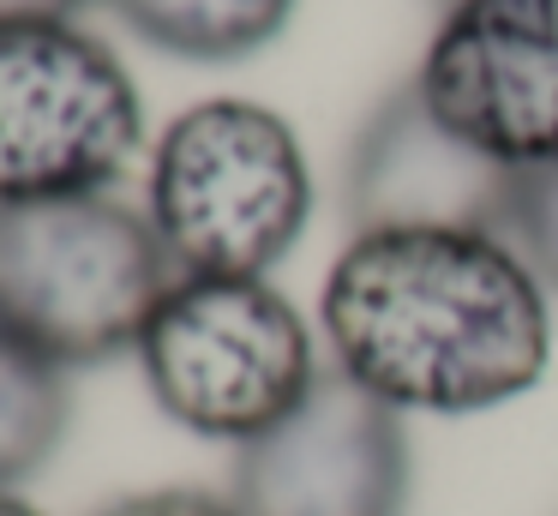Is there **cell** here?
Returning a JSON list of instances; mask_svg holds the SVG:
<instances>
[{
	"instance_id": "obj_11",
	"label": "cell",
	"mask_w": 558,
	"mask_h": 516,
	"mask_svg": "<svg viewBox=\"0 0 558 516\" xmlns=\"http://www.w3.org/2000/svg\"><path fill=\"white\" fill-rule=\"evenodd\" d=\"M498 240L541 276L546 295H558V156L510 175Z\"/></svg>"
},
{
	"instance_id": "obj_8",
	"label": "cell",
	"mask_w": 558,
	"mask_h": 516,
	"mask_svg": "<svg viewBox=\"0 0 558 516\" xmlns=\"http://www.w3.org/2000/svg\"><path fill=\"white\" fill-rule=\"evenodd\" d=\"M517 168L462 144L426 108L421 84L402 79L378 96L342 156V216L354 235L373 228H486L498 235Z\"/></svg>"
},
{
	"instance_id": "obj_13",
	"label": "cell",
	"mask_w": 558,
	"mask_h": 516,
	"mask_svg": "<svg viewBox=\"0 0 558 516\" xmlns=\"http://www.w3.org/2000/svg\"><path fill=\"white\" fill-rule=\"evenodd\" d=\"M90 0H0V24L7 19H73Z\"/></svg>"
},
{
	"instance_id": "obj_14",
	"label": "cell",
	"mask_w": 558,
	"mask_h": 516,
	"mask_svg": "<svg viewBox=\"0 0 558 516\" xmlns=\"http://www.w3.org/2000/svg\"><path fill=\"white\" fill-rule=\"evenodd\" d=\"M0 516H43L37 504H25L19 492H0Z\"/></svg>"
},
{
	"instance_id": "obj_15",
	"label": "cell",
	"mask_w": 558,
	"mask_h": 516,
	"mask_svg": "<svg viewBox=\"0 0 558 516\" xmlns=\"http://www.w3.org/2000/svg\"><path fill=\"white\" fill-rule=\"evenodd\" d=\"M438 7H450V0H438Z\"/></svg>"
},
{
	"instance_id": "obj_6",
	"label": "cell",
	"mask_w": 558,
	"mask_h": 516,
	"mask_svg": "<svg viewBox=\"0 0 558 516\" xmlns=\"http://www.w3.org/2000/svg\"><path fill=\"white\" fill-rule=\"evenodd\" d=\"M409 487V415L325 367L294 415L234 451L222 499L234 516H402Z\"/></svg>"
},
{
	"instance_id": "obj_12",
	"label": "cell",
	"mask_w": 558,
	"mask_h": 516,
	"mask_svg": "<svg viewBox=\"0 0 558 516\" xmlns=\"http://www.w3.org/2000/svg\"><path fill=\"white\" fill-rule=\"evenodd\" d=\"M97 516H234V504L222 492H205V487H157V492L114 499Z\"/></svg>"
},
{
	"instance_id": "obj_10",
	"label": "cell",
	"mask_w": 558,
	"mask_h": 516,
	"mask_svg": "<svg viewBox=\"0 0 558 516\" xmlns=\"http://www.w3.org/2000/svg\"><path fill=\"white\" fill-rule=\"evenodd\" d=\"M73 427V384L54 360L0 331V492H19L49 468Z\"/></svg>"
},
{
	"instance_id": "obj_7",
	"label": "cell",
	"mask_w": 558,
	"mask_h": 516,
	"mask_svg": "<svg viewBox=\"0 0 558 516\" xmlns=\"http://www.w3.org/2000/svg\"><path fill=\"white\" fill-rule=\"evenodd\" d=\"M426 108L505 168L558 156V0H450L414 67Z\"/></svg>"
},
{
	"instance_id": "obj_9",
	"label": "cell",
	"mask_w": 558,
	"mask_h": 516,
	"mask_svg": "<svg viewBox=\"0 0 558 516\" xmlns=\"http://www.w3.org/2000/svg\"><path fill=\"white\" fill-rule=\"evenodd\" d=\"M121 24L157 55L229 67L270 48L294 19V0H109Z\"/></svg>"
},
{
	"instance_id": "obj_5",
	"label": "cell",
	"mask_w": 558,
	"mask_h": 516,
	"mask_svg": "<svg viewBox=\"0 0 558 516\" xmlns=\"http://www.w3.org/2000/svg\"><path fill=\"white\" fill-rule=\"evenodd\" d=\"M145 144L133 72L73 19L0 24V204L109 192Z\"/></svg>"
},
{
	"instance_id": "obj_1",
	"label": "cell",
	"mask_w": 558,
	"mask_h": 516,
	"mask_svg": "<svg viewBox=\"0 0 558 516\" xmlns=\"http://www.w3.org/2000/svg\"><path fill=\"white\" fill-rule=\"evenodd\" d=\"M546 300L486 228H373L337 252L318 324L330 367L397 415H486L541 384Z\"/></svg>"
},
{
	"instance_id": "obj_3",
	"label": "cell",
	"mask_w": 558,
	"mask_h": 516,
	"mask_svg": "<svg viewBox=\"0 0 558 516\" xmlns=\"http://www.w3.org/2000/svg\"><path fill=\"white\" fill-rule=\"evenodd\" d=\"M169 288L150 216L109 192L0 204V331L61 372L138 348Z\"/></svg>"
},
{
	"instance_id": "obj_2",
	"label": "cell",
	"mask_w": 558,
	"mask_h": 516,
	"mask_svg": "<svg viewBox=\"0 0 558 516\" xmlns=\"http://www.w3.org/2000/svg\"><path fill=\"white\" fill-rule=\"evenodd\" d=\"M145 216L174 276H270L313 223V168L277 108L210 96L162 127Z\"/></svg>"
},
{
	"instance_id": "obj_4",
	"label": "cell",
	"mask_w": 558,
	"mask_h": 516,
	"mask_svg": "<svg viewBox=\"0 0 558 516\" xmlns=\"http://www.w3.org/2000/svg\"><path fill=\"white\" fill-rule=\"evenodd\" d=\"M133 355L174 427L234 451L294 415L325 372L301 307L270 276H174Z\"/></svg>"
}]
</instances>
